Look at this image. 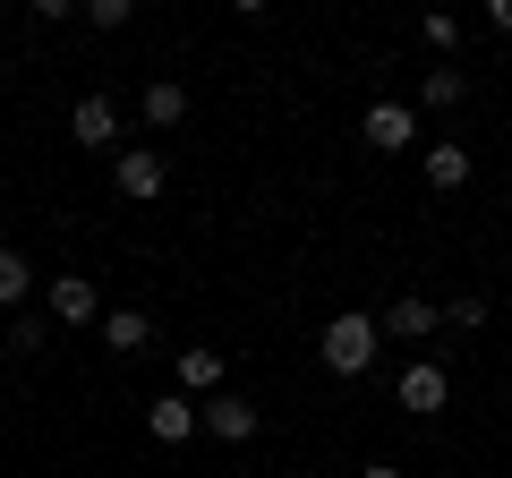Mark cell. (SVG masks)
<instances>
[{"mask_svg":"<svg viewBox=\"0 0 512 478\" xmlns=\"http://www.w3.org/2000/svg\"><path fill=\"white\" fill-rule=\"evenodd\" d=\"M376 342H384V316L350 308V316H333V325L316 333V359H325L333 376H367L376 368Z\"/></svg>","mask_w":512,"mask_h":478,"instance_id":"1","label":"cell"},{"mask_svg":"<svg viewBox=\"0 0 512 478\" xmlns=\"http://www.w3.org/2000/svg\"><path fill=\"white\" fill-rule=\"evenodd\" d=\"M111 188H120L128 205H154L171 188V171H163V154H154V146H128L120 163H111Z\"/></svg>","mask_w":512,"mask_h":478,"instance_id":"2","label":"cell"},{"mask_svg":"<svg viewBox=\"0 0 512 478\" xmlns=\"http://www.w3.org/2000/svg\"><path fill=\"white\" fill-rule=\"evenodd\" d=\"M359 137H367L376 154H402V146H419V103H367Z\"/></svg>","mask_w":512,"mask_h":478,"instance_id":"3","label":"cell"},{"mask_svg":"<svg viewBox=\"0 0 512 478\" xmlns=\"http://www.w3.org/2000/svg\"><path fill=\"white\" fill-rule=\"evenodd\" d=\"M43 308H52V325H103V299H94V274H52Z\"/></svg>","mask_w":512,"mask_h":478,"instance_id":"4","label":"cell"},{"mask_svg":"<svg viewBox=\"0 0 512 478\" xmlns=\"http://www.w3.org/2000/svg\"><path fill=\"white\" fill-rule=\"evenodd\" d=\"M69 137H77L86 154L120 146V103H111V94H77V111H69Z\"/></svg>","mask_w":512,"mask_h":478,"instance_id":"5","label":"cell"},{"mask_svg":"<svg viewBox=\"0 0 512 478\" xmlns=\"http://www.w3.org/2000/svg\"><path fill=\"white\" fill-rule=\"evenodd\" d=\"M393 393H402V410H419V419H436V410L453 402V376H444L436 359H410V368H402V385H393Z\"/></svg>","mask_w":512,"mask_h":478,"instance_id":"6","label":"cell"},{"mask_svg":"<svg viewBox=\"0 0 512 478\" xmlns=\"http://www.w3.org/2000/svg\"><path fill=\"white\" fill-rule=\"evenodd\" d=\"M197 419H205V436H222V444H248L256 427V402H239V393H214V402H197Z\"/></svg>","mask_w":512,"mask_h":478,"instance_id":"7","label":"cell"},{"mask_svg":"<svg viewBox=\"0 0 512 478\" xmlns=\"http://www.w3.org/2000/svg\"><path fill=\"white\" fill-rule=\"evenodd\" d=\"M436 325H444V308H436V299H419V291L384 308V333H393V342H427Z\"/></svg>","mask_w":512,"mask_h":478,"instance_id":"8","label":"cell"},{"mask_svg":"<svg viewBox=\"0 0 512 478\" xmlns=\"http://www.w3.org/2000/svg\"><path fill=\"white\" fill-rule=\"evenodd\" d=\"M146 427H154V444H188L205 419H197V402H188V393H163V402L146 410Z\"/></svg>","mask_w":512,"mask_h":478,"instance_id":"9","label":"cell"},{"mask_svg":"<svg viewBox=\"0 0 512 478\" xmlns=\"http://www.w3.org/2000/svg\"><path fill=\"white\" fill-rule=\"evenodd\" d=\"M137 111H146V129H180L188 120V86L180 77H146V103Z\"/></svg>","mask_w":512,"mask_h":478,"instance_id":"10","label":"cell"},{"mask_svg":"<svg viewBox=\"0 0 512 478\" xmlns=\"http://www.w3.org/2000/svg\"><path fill=\"white\" fill-rule=\"evenodd\" d=\"M427 188H436V197H453V188H470V146H453V137H436V146H427Z\"/></svg>","mask_w":512,"mask_h":478,"instance_id":"11","label":"cell"},{"mask_svg":"<svg viewBox=\"0 0 512 478\" xmlns=\"http://www.w3.org/2000/svg\"><path fill=\"white\" fill-rule=\"evenodd\" d=\"M180 393H205V402L222 393V350L214 342H188L180 350Z\"/></svg>","mask_w":512,"mask_h":478,"instance_id":"12","label":"cell"},{"mask_svg":"<svg viewBox=\"0 0 512 478\" xmlns=\"http://www.w3.org/2000/svg\"><path fill=\"white\" fill-rule=\"evenodd\" d=\"M146 333H154V325H146L137 308H111V316H103V350H120V359H128V350H146Z\"/></svg>","mask_w":512,"mask_h":478,"instance_id":"13","label":"cell"},{"mask_svg":"<svg viewBox=\"0 0 512 478\" xmlns=\"http://www.w3.org/2000/svg\"><path fill=\"white\" fill-rule=\"evenodd\" d=\"M461 94H470V77H461V69H427V77H419V103H427V111H453Z\"/></svg>","mask_w":512,"mask_h":478,"instance_id":"14","label":"cell"},{"mask_svg":"<svg viewBox=\"0 0 512 478\" xmlns=\"http://www.w3.org/2000/svg\"><path fill=\"white\" fill-rule=\"evenodd\" d=\"M26 291H35V265L18 248H0V308H26Z\"/></svg>","mask_w":512,"mask_h":478,"instance_id":"15","label":"cell"},{"mask_svg":"<svg viewBox=\"0 0 512 478\" xmlns=\"http://www.w3.org/2000/svg\"><path fill=\"white\" fill-rule=\"evenodd\" d=\"M86 26H94V35H120V26H128V0H86Z\"/></svg>","mask_w":512,"mask_h":478,"instance_id":"16","label":"cell"},{"mask_svg":"<svg viewBox=\"0 0 512 478\" xmlns=\"http://www.w3.org/2000/svg\"><path fill=\"white\" fill-rule=\"evenodd\" d=\"M444 325H461V333H478V325H487V299H453V308H444Z\"/></svg>","mask_w":512,"mask_h":478,"instance_id":"17","label":"cell"},{"mask_svg":"<svg viewBox=\"0 0 512 478\" xmlns=\"http://www.w3.org/2000/svg\"><path fill=\"white\" fill-rule=\"evenodd\" d=\"M453 43H461V18H444V9H436V18H427V52H453Z\"/></svg>","mask_w":512,"mask_h":478,"instance_id":"18","label":"cell"},{"mask_svg":"<svg viewBox=\"0 0 512 478\" xmlns=\"http://www.w3.org/2000/svg\"><path fill=\"white\" fill-rule=\"evenodd\" d=\"M487 26H495V35H512V0H487Z\"/></svg>","mask_w":512,"mask_h":478,"instance_id":"19","label":"cell"},{"mask_svg":"<svg viewBox=\"0 0 512 478\" xmlns=\"http://www.w3.org/2000/svg\"><path fill=\"white\" fill-rule=\"evenodd\" d=\"M359 478H402V470H393V461H367V470Z\"/></svg>","mask_w":512,"mask_h":478,"instance_id":"20","label":"cell"},{"mask_svg":"<svg viewBox=\"0 0 512 478\" xmlns=\"http://www.w3.org/2000/svg\"><path fill=\"white\" fill-rule=\"evenodd\" d=\"M444 478H453V470H444Z\"/></svg>","mask_w":512,"mask_h":478,"instance_id":"21","label":"cell"}]
</instances>
